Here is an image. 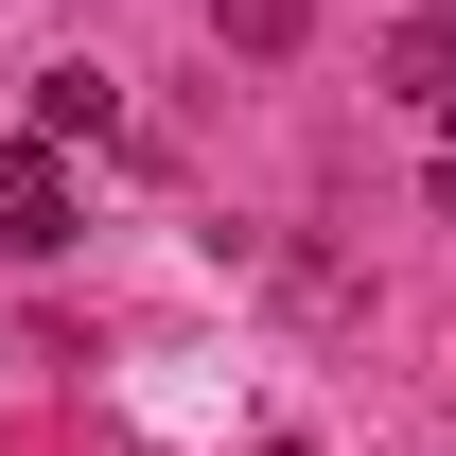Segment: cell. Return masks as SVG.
I'll use <instances>...</instances> for the list:
<instances>
[{"instance_id":"1","label":"cell","mask_w":456,"mask_h":456,"mask_svg":"<svg viewBox=\"0 0 456 456\" xmlns=\"http://www.w3.org/2000/svg\"><path fill=\"white\" fill-rule=\"evenodd\" d=\"M70 228H88V193H70V159H53V141H0V246H18V264H53Z\"/></svg>"},{"instance_id":"2","label":"cell","mask_w":456,"mask_h":456,"mask_svg":"<svg viewBox=\"0 0 456 456\" xmlns=\"http://www.w3.org/2000/svg\"><path fill=\"white\" fill-rule=\"evenodd\" d=\"M36 141H53V159L70 141H123V88L106 70H36Z\"/></svg>"}]
</instances>
